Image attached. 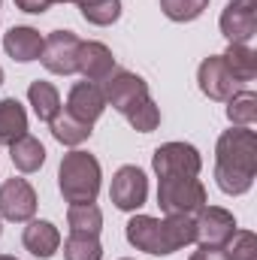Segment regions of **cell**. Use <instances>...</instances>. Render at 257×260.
I'll use <instances>...</instances> for the list:
<instances>
[{
    "instance_id": "cell-4",
    "label": "cell",
    "mask_w": 257,
    "mask_h": 260,
    "mask_svg": "<svg viewBox=\"0 0 257 260\" xmlns=\"http://www.w3.org/2000/svg\"><path fill=\"white\" fill-rule=\"evenodd\" d=\"M157 206L164 215H197L206 206V188L197 176H173L160 179L157 185Z\"/></svg>"
},
{
    "instance_id": "cell-1",
    "label": "cell",
    "mask_w": 257,
    "mask_h": 260,
    "mask_svg": "<svg viewBox=\"0 0 257 260\" xmlns=\"http://www.w3.org/2000/svg\"><path fill=\"white\" fill-rule=\"evenodd\" d=\"M257 176V133L248 127H230L215 145V182L224 194L239 197L251 191Z\"/></svg>"
},
{
    "instance_id": "cell-15",
    "label": "cell",
    "mask_w": 257,
    "mask_h": 260,
    "mask_svg": "<svg viewBox=\"0 0 257 260\" xmlns=\"http://www.w3.org/2000/svg\"><path fill=\"white\" fill-rule=\"evenodd\" d=\"M21 242L34 257L49 260L61 248V233H58V227L52 221H30L24 227V233H21Z\"/></svg>"
},
{
    "instance_id": "cell-7",
    "label": "cell",
    "mask_w": 257,
    "mask_h": 260,
    "mask_svg": "<svg viewBox=\"0 0 257 260\" xmlns=\"http://www.w3.org/2000/svg\"><path fill=\"white\" fill-rule=\"evenodd\" d=\"M194 242H200L203 248H224L236 230V218L221 206H203L194 218Z\"/></svg>"
},
{
    "instance_id": "cell-6",
    "label": "cell",
    "mask_w": 257,
    "mask_h": 260,
    "mask_svg": "<svg viewBox=\"0 0 257 260\" xmlns=\"http://www.w3.org/2000/svg\"><path fill=\"white\" fill-rule=\"evenodd\" d=\"M151 170L157 179H173V176H197L203 170L200 151L188 142H164L151 154Z\"/></svg>"
},
{
    "instance_id": "cell-8",
    "label": "cell",
    "mask_w": 257,
    "mask_h": 260,
    "mask_svg": "<svg viewBox=\"0 0 257 260\" xmlns=\"http://www.w3.org/2000/svg\"><path fill=\"white\" fill-rule=\"evenodd\" d=\"M79 46L82 40L73 34V30H55L43 40V52H40V61L49 73H58V76H70L76 73V58H79Z\"/></svg>"
},
{
    "instance_id": "cell-34",
    "label": "cell",
    "mask_w": 257,
    "mask_h": 260,
    "mask_svg": "<svg viewBox=\"0 0 257 260\" xmlns=\"http://www.w3.org/2000/svg\"><path fill=\"white\" fill-rule=\"evenodd\" d=\"M121 260H130V257H121Z\"/></svg>"
},
{
    "instance_id": "cell-30",
    "label": "cell",
    "mask_w": 257,
    "mask_h": 260,
    "mask_svg": "<svg viewBox=\"0 0 257 260\" xmlns=\"http://www.w3.org/2000/svg\"><path fill=\"white\" fill-rule=\"evenodd\" d=\"M191 260H224V254H221V248H203L200 245V251H194Z\"/></svg>"
},
{
    "instance_id": "cell-32",
    "label": "cell",
    "mask_w": 257,
    "mask_h": 260,
    "mask_svg": "<svg viewBox=\"0 0 257 260\" xmlns=\"http://www.w3.org/2000/svg\"><path fill=\"white\" fill-rule=\"evenodd\" d=\"M0 85H3V67H0Z\"/></svg>"
},
{
    "instance_id": "cell-21",
    "label": "cell",
    "mask_w": 257,
    "mask_h": 260,
    "mask_svg": "<svg viewBox=\"0 0 257 260\" xmlns=\"http://www.w3.org/2000/svg\"><path fill=\"white\" fill-rule=\"evenodd\" d=\"M67 224H70L73 233L100 236V230H103V212H100L94 203H70Z\"/></svg>"
},
{
    "instance_id": "cell-16",
    "label": "cell",
    "mask_w": 257,
    "mask_h": 260,
    "mask_svg": "<svg viewBox=\"0 0 257 260\" xmlns=\"http://www.w3.org/2000/svg\"><path fill=\"white\" fill-rule=\"evenodd\" d=\"M3 49L12 61L18 64H27V61H40V52H43V37L40 30L27 27V24H18L12 27L6 37H3Z\"/></svg>"
},
{
    "instance_id": "cell-31",
    "label": "cell",
    "mask_w": 257,
    "mask_h": 260,
    "mask_svg": "<svg viewBox=\"0 0 257 260\" xmlns=\"http://www.w3.org/2000/svg\"><path fill=\"white\" fill-rule=\"evenodd\" d=\"M0 260H15V257H9V254H0Z\"/></svg>"
},
{
    "instance_id": "cell-26",
    "label": "cell",
    "mask_w": 257,
    "mask_h": 260,
    "mask_svg": "<svg viewBox=\"0 0 257 260\" xmlns=\"http://www.w3.org/2000/svg\"><path fill=\"white\" fill-rule=\"evenodd\" d=\"M221 254L224 260H257V236L251 230H233Z\"/></svg>"
},
{
    "instance_id": "cell-10",
    "label": "cell",
    "mask_w": 257,
    "mask_h": 260,
    "mask_svg": "<svg viewBox=\"0 0 257 260\" xmlns=\"http://www.w3.org/2000/svg\"><path fill=\"white\" fill-rule=\"evenodd\" d=\"M221 34L230 43H248L257 37V0H230L221 12Z\"/></svg>"
},
{
    "instance_id": "cell-24",
    "label": "cell",
    "mask_w": 257,
    "mask_h": 260,
    "mask_svg": "<svg viewBox=\"0 0 257 260\" xmlns=\"http://www.w3.org/2000/svg\"><path fill=\"white\" fill-rule=\"evenodd\" d=\"M76 6H79L82 18L97 27H106V24L118 21V15H121V0H76Z\"/></svg>"
},
{
    "instance_id": "cell-23",
    "label": "cell",
    "mask_w": 257,
    "mask_h": 260,
    "mask_svg": "<svg viewBox=\"0 0 257 260\" xmlns=\"http://www.w3.org/2000/svg\"><path fill=\"white\" fill-rule=\"evenodd\" d=\"M227 118L233 127H251L257 121V94L254 91H236L227 100Z\"/></svg>"
},
{
    "instance_id": "cell-22",
    "label": "cell",
    "mask_w": 257,
    "mask_h": 260,
    "mask_svg": "<svg viewBox=\"0 0 257 260\" xmlns=\"http://www.w3.org/2000/svg\"><path fill=\"white\" fill-rule=\"evenodd\" d=\"M49 127H52V136H55L58 142H64V145H82V142L91 136V124L79 121V118L70 115L67 109H61V112L49 121Z\"/></svg>"
},
{
    "instance_id": "cell-14",
    "label": "cell",
    "mask_w": 257,
    "mask_h": 260,
    "mask_svg": "<svg viewBox=\"0 0 257 260\" xmlns=\"http://www.w3.org/2000/svg\"><path fill=\"white\" fill-rule=\"evenodd\" d=\"M112 70H115V58H112V52H109L103 43L88 40V43H82V46H79L76 73H82V76H85V82H97V85H100Z\"/></svg>"
},
{
    "instance_id": "cell-12",
    "label": "cell",
    "mask_w": 257,
    "mask_h": 260,
    "mask_svg": "<svg viewBox=\"0 0 257 260\" xmlns=\"http://www.w3.org/2000/svg\"><path fill=\"white\" fill-rule=\"evenodd\" d=\"M197 82H200V91L209 97V100H230L236 94V79L230 76V70L224 64L221 55H209L200 70H197Z\"/></svg>"
},
{
    "instance_id": "cell-29",
    "label": "cell",
    "mask_w": 257,
    "mask_h": 260,
    "mask_svg": "<svg viewBox=\"0 0 257 260\" xmlns=\"http://www.w3.org/2000/svg\"><path fill=\"white\" fill-rule=\"evenodd\" d=\"M15 6L21 12H30V15H43L52 6V0H15Z\"/></svg>"
},
{
    "instance_id": "cell-27",
    "label": "cell",
    "mask_w": 257,
    "mask_h": 260,
    "mask_svg": "<svg viewBox=\"0 0 257 260\" xmlns=\"http://www.w3.org/2000/svg\"><path fill=\"white\" fill-rule=\"evenodd\" d=\"M209 0H160V12L170 21H194L206 12Z\"/></svg>"
},
{
    "instance_id": "cell-2",
    "label": "cell",
    "mask_w": 257,
    "mask_h": 260,
    "mask_svg": "<svg viewBox=\"0 0 257 260\" xmlns=\"http://www.w3.org/2000/svg\"><path fill=\"white\" fill-rule=\"evenodd\" d=\"M127 242L136 251L167 257L182 251L194 242V218L191 215H167V218H151V215H133L127 221Z\"/></svg>"
},
{
    "instance_id": "cell-13",
    "label": "cell",
    "mask_w": 257,
    "mask_h": 260,
    "mask_svg": "<svg viewBox=\"0 0 257 260\" xmlns=\"http://www.w3.org/2000/svg\"><path fill=\"white\" fill-rule=\"evenodd\" d=\"M106 109V97L100 91L97 82H76L70 88V97H67V112L76 115L79 121L85 124H94Z\"/></svg>"
},
{
    "instance_id": "cell-33",
    "label": "cell",
    "mask_w": 257,
    "mask_h": 260,
    "mask_svg": "<svg viewBox=\"0 0 257 260\" xmlns=\"http://www.w3.org/2000/svg\"><path fill=\"white\" fill-rule=\"evenodd\" d=\"M52 3H70V0H52Z\"/></svg>"
},
{
    "instance_id": "cell-11",
    "label": "cell",
    "mask_w": 257,
    "mask_h": 260,
    "mask_svg": "<svg viewBox=\"0 0 257 260\" xmlns=\"http://www.w3.org/2000/svg\"><path fill=\"white\" fill-rule=\"evenodd\" d=\"M37 212V191L27 179H6L0 185V218L6 221H30Z\"/></svg>"
},
{
    "instance_id": "cell-28",
    "label": "cell",
    "mask_w": 257,
    "mask_h": 260,
    "mask_svg": "<svg viewBox=\"0 0 257 260\" xmlns=\"http://www.w3.org/2000/svg\"><path fill=\"white\" fill-rule=\"evenodd\" d=\"M124 118L130 121V127L133 130H139V133H151V130H157V124H160V109H157L154 100L148 97V100H142L136 109H130Z\"/></svg>"
},
{
    "instance_id": "cell-19",
    "label": "cell",
    "mask_w": 257,
    "mask_h": 260,
    "mask_svg": "<svg viewBox=\"0 0 257 260\" xmlns=\"http://www.w3.org/2000/svg\"><path fill=\"white\" fill-rule=\"evenodd\" d=\"M9 157H12L15 170H21V173H37V170L46 164V148H43L40 139H34V136L24 133L21 139H15V142L9 145Z\"/></svg>"
},
{
    "instance_id": "cell-17",
    "label": "cell",
    "mask_w": 257,
    "mask_h": 260,
    "mask_svg": "<svg viewBox=\"0 0 257 260\" xmlns=\"http://www.w3.org/2000/svg\"><path fill=\"white\" fill-rule=\"evenodd\" d=\"M27 133V112L15 97L0 100V145H12Z\"/></svg>"
},
{
    "instance_id": "cell-9",
    "label": "cell",
    "mask_w": 257,
    "mask_h": 260,
    "mask_svg": "<svg viewBox=\"0 0 257 260\" xmlns=\"http://www.w3.org/2000/svg\"><path fill=\"white\" fill-rule=\"evenodd\" d=\"M109 197L115 203V209L121 212H136L139 206H145V197H148V179L139 167H121L115 176H112V188Z\"/></svg>"
},
{
    "instance_id": "cell-35",
    "label": "cell",
    "mask_w": 257,
    "mask_h": 260,
    "mask_svg": "<svg viewBox=\"0 0 257 260\" xmlns=\"http://www.w3.org/2000/svg\"><path fill=\"white\" fill-rule=\"evenodd\" d=\"M0 230H3V227H0Z\"/></svg>"
},
{
    "instance_id": "cell-18",
    "label": "cell",
    "mask_w": 257,
    "mask_h": 260,
    "mask_svg": "<svg viewBox=\"0 0 257 260\" xmlns=\"http://www.w3.org/2000/svg\"><path fill=\"white\" fill-rule=\"evenodd\" d=\"M27 100H30V106H34V112H37V118L40 121H52L64 106H61V94H58V88L52 85V82H30V88H27Z\"/></svg>"
},
{
    "instance_id": "cell-20",
    "label": "cell",
    "mask_w": 257,
    "mask_h": 260,
    "mask_svg": "<svg viewBox=\"0 0 257 260\" xmlns=\"http://www.w3.org/2000/svg\"><path fill=\"white\" fill-rule=\"evenodd\" d=\"M221 58L236 82H251L257 76V55L254 49H248V43H230Z\"/></svg>"
},
{
    "instance_id": "cell-25",
    "label": "cell",
    "mask_w": 257,
    "mask_h": 260,
    "mask_svg": "<svg viewBox=\"0 0 257 260\" xmlns=\"http://www.w3.org/2000/svg\"><path fill=\"white\" fill-rule=\"evenodd\" d=\"M103 248L97 242V236H85V233H70L64 242V260H100Z\"/></svg>"
},
{
    "instance_id": "cell-5",
    "label": "cell",
    "mask_w": 257,
    "mask_h": 260,
    "mask_svg": "<svg viewBox=\"0 0 257 260\" xmlns=\"http://www.w3.org/2000/svg\"><path fill=\"white\" fill-rule=\"evenodd\" d=\"M100 91L106 97V106L118 109L121 115H127L130 109H136L142 100H148V85L142 76L130 73V70H112L103 82H100Z\"/></svg>"
},
{
    "instance_id": "cell-3",
    "label": "cell",
    "mask_w": 257,
    "mask_h": 260,
    "mask_svg": "<svg viewBox=\"0 0 257 260\" xmlns=\"http://www.w3.org/2000/svg\"><path fill=\"white\" fill-rule=\"evenodd\" d=\"M58 188L67 203H94L100 194V164L88 151H70L58 167Z\"/></svg>"
}]
</instances>
